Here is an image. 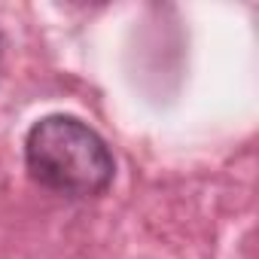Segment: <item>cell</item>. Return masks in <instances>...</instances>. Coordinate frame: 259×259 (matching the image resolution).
Wrapping results in <instances>:
<instances>
[{
  "label": "cell",
  "instance_id": "obj_1",
  "mask_svg": "<svg viewBox=\"0 0 259 259\" xmlns=\"http://www.w3.org/2000/svg\"><path fill=\"white\" fill-rule=\"evenodd\" d=\"M25 162L40 186L73 198L98 195L113 180V156L98 132L61 113L34 122L25 141Z\"/></svg>",
  "mask_w": 259,
  "mask_h": 259
}]
</instances>
